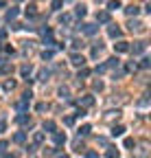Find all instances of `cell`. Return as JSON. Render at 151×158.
<instances>
[{"label":"cell","instance_id":"cell-21","mask_svg":"<svg viewBox=\"0 0 151 158\" xmlns=\"http://www.w3.org/2000/svg\"><path fill=\"white\" fill-rule=\"evenodd\" d=\"M42 57H44V59H51V57H53V51H44Z\"/></svg>","mask_w":151,"mask_h":158},{"label":"cell","instance_id":"cell-5","mask_svg":"<svg viewBox=\"0 0 151 158\" xmlns=\"http://www.w3.org/2000/svg\"><path fill=\"white\" fill-rule=\"evenodd\" d=\"M81 26H83V33H88V35L97 33V26H94V24H81Z\"/></svg>","mask_w":151,"mask_h":158},{"label":"cell","instance_id":"cell-3","mask_svg":"<svg viewBox=\"0 0 151 158\" xmlns=\"http://www.w3.org/2000/svg\"><path fill=\"white\" fill-rule=\"evenodd\" d=\"M70 62H72V66H83V64H86V59H83L81 55H72Z\"/></svg>","mask_w":151,"mask_h":158},{"label":"cell","instance_id":"cell-1","mask_svg":"<svg viewBox=\"0 0 151 158\" xmlns=\"http://www.w3.org/2000/svg\"><path fill=\"white\" fill-rule=\"evenodd\" d=\"M114 51L116 53H127L129 51V44L127 42H118V44H114Z\"/></svg>","mask_w":151,"mask_h":158},{"label":"cell","instance_id":"cell-22","mask_svg":"<svg viewBox=\"0 0 151 158\" xmlns=\"http://www.w3.org/2000/svg\"><path fill=\"white\" fill-rule=\"evenodd\" d=\"M107 66H118V57H112V59L107 62Z\"/></svg>","mask_w":151,"mask_h":158},{"label":"cell","instance_id":"cell-28","mask_svg":"<svg viewBox=\"0 0 151 158\" xmlns=\"http://www.w3.org/2000/svg\"><path fill=\"white\" fill-rule=\"evenodd\" d=\"M7 150V141H0V154H2Z\"/></svg>","mask_w":151,"mask_h":158},{"label":"cell","instance_id":"cell-32","mask_svg":"<svg viewBox=\"0 0 151 158\" xmlns=\"http://www.w3.org/2000/svg\"><path fill=\"white\" fill-rule=\"evenodd\" d=\"M5 158H13V156H5Z\"/></svg>","mask_w":151,"mask_h":158},{"label":"cell","instance_id":"cell-26","mask_svg":"<svg viewBox=\"0 0 151 158\" xmlns=\"http://www.w3.org/2000/svg\"><path fill=\"white\" fill-rule=\"evenodd\" d=\"M29 72H31V66H22V75H24V77L29 75Z\"/></svg>","mask_w":151,"mask_h":158},{"label":"cell","instance_id":"cell-7","mask_svg":"<svg viewBox=\"0 0 151 158\" xmlns=\"http://www.w3.org/2000/svg\"><path fill=\"white\" fill-rule=\"evenodd\" d=\"M123 132H125L123 125H114V127H112V136H123Z\"/></svg>","mask_w":151,"mask_h":158},{"label":"cell","instance_id":"cell-8","mask_svg":"<svg viewBox=\"0 0 151 158\" xmlns=\"http://www.w3.org/2000/svg\"><path fill=\"white\" fill-rule=\"evenodd\" d=\"M97 20H99V22H107V20H110V13H107V11L97 13Z\"/></svg>","mask_w":151,"mask_h":158},{"label":"cell","instance_id":"cell-30","mask_svg":"<svg viewBox=\"0 0 151 158\" xmlns=\"http://www.w3.org/2000/svg\"><path fill=\"white\" fill-rule=\"evenodd\" d=\"M2 129H5V121H0V132H2Z\"/></svg>","mask_w":151,"mask_h":158},{"label":"cell","instance_id":"cell-12","mask_svg":"<svg viewBox=\"0 0 151 158\" xmlns=\"http://www.w3.org/2000/svg\"><path fill=\"white\" fill-rule=\"evenodd\" d=\"M7 70H11V64H7L5 59H0V72H7Z\"/></svg>","mask_w":151,"mask_h":158},{"label":"cell","instance_id":"cell-27","mask_svg":"<svg viewBox=\"0 0 151 158\" xmlns=\"http://www.w3.org/2000/svg\"><path fill=\"white\" fill-rule=\"evenodd\" d=\"M86 158H99V154H97V152H88Z\"/></svg>","mask_w":151,"mask_h":158},{"label":"cell","instance_id":"cell-23","mask_svg":"<svg viewBox=\"0 0 151 158\" xmlns=\"http://www.w3.org/2000/svg\"><path fill=\"white\" fill-rule=\"evenodd\" d=\"M88 75H90V70H88V68H83V70H79V79H81V77H88Z\"/></svg>","mask_w":151,"mask_h":158},{"label":"cell","instance_id":"cell-31","mask_svg":"<svg viewBox=\"0 0 151 158\" xmlns=\"http://www.w3.org/2000/svg\"><path fill=\"white\" fill-rule=\"evenodd\" d=\"M57 158H68V156H66V154H59V156H57Z\"/></svg>","mask_w":151,"mask_h":158},{"label":"cell","instance_id":"cell-17","mask_svg":"<svg viewBox=\"0 0 151 158\" xmlns=\"http://www.w3.org/2000/svg\"><path fill=\"white\" fill-rule=\"evenodd\" d=\"M44 129H48V132H53V129H55V123H53V121H46V123H44Z\"/></svg>","mask_w":151,"mask_h":158},{"label":"cell","instance_id":"cell-20","mask_svg":"<svg viewBox=\"0 0 151 158\" xmlns=\"http://www.w3.org/2000/svg\"><path fill=\"white\" fill-rule=\"evenodd\" d=\"M74 13H77V15H86V7H83V5L77 7V11H74Z\"/></svg>","mask_w":151,"mask_h":158},{"label":"cell","instance_id":"cell-15","mask_svg":"<svg viewBox=\"0 0 151 158\" xmlns=\"http://www.w3.org/2000/svg\"><path fill=\"white\" fill-rule=\"evenodd\" d=\"M15 15H18V9H9L7 11V20H13Z\"/></svg>","mask_w":151,"mask_h":158},{"label":"cell","instance_id":"cell-14","mask_svg":"<svg viewBox=\"0 0 151 158\" xmlns=\"http://www.w3.org/2000/svg\"><path fill=\"white\" fill-rule=\"evenodd\" d=\"M107 158H118V150H114V147H107Z\"/></svg>","mask_w":151,"mask_h":158},{"label":"cell","instance_id":"cell-4","mask_svg":"<svg viewBox=\"0 0 151 158\" xmlns=\"http://www.w3.org/2000/svg\"><path fill=\"white\" fill-rule=\"evenodd\" d=\"M44 138H46L44 132H35V134H33V143H35V145H42V143H44Z\"/></svg>","mask_w":151,"mask_h":158},{"label":"cell","instance_id":"cell-25","mask_svg":"<svg viewBox=\"0 0 151 158\" xmlns=\"http://www.w3.org/2000/svg\"><path fill=\"white\" fill-rule=\"evenodd\" d=\"M81 46H83V44H81L79 40H72V49H81Z\"/></svg>","mask_w":151,"mask_h":158},{"label":"cell","instance_id":"cell-13","mask_svg":"<svg viewBox=\"0 0 151 158\" xmlns=\"http://www.w3.org/2000/svg\"><path fill=\"white\" fill-rule=\"evenodd\" d=\"M24 138H26V134H24V132H18V134L13 136V141H15V143H24Z\"/></svg>","mask_w":151,"mask_h":158},{"label":"cell","instance_id":"cell-29","mask_svg":"<svg viewBox=\"0 0 151 158\" xmlns=\"http://www.w3.org/2000/svg\"><path fill=\"white\" fill-rule=\"evenodd\" d=\"M53 9H61V0H55V2H53Z\"/></svg>","mask_w":151,"mask_h":158},{"label":"cell","instance_id":"cell-6","mask_svg":"<svg viewBox=\"0 0 151 158\" xmlns=\"http://www.w3.org/2000/svg\"><path fill=\"white\" fill-rule=\"evenodd\" d=\"M107 9H110V11H116V9H120V0H110V2H107Z\"/></svg>","mask_w":151,"mask_h":158},{"label":"cell","instance_id":"cell-24","mask_svg":"<svg viewBox=\"0 0 151 158\" xmlns=\"http://www.w3.org/2000/svg\"><path fill=\"white\" fill-rule=\"evenodd\" d=\"M26 15H31V18H35V7H29V9H26Z\"/></svg>","mask_w":151,"mask_h":158},{"label":"cell","instance_id":"cell-16","mask_svg":"<svg viewBox=\"0 0 151 158\" xmlns=\"http://www.w3.org/2000/svg\"><path fill=\"white\" fill-rule=\"evenodd\" d=\"M90 132V125H83V127H79V136H86Z\"/></svg>","mask_w":151,"mask_h":158},{"label":"cell","instance_id":"cell-11","mask_svg":"<svg viewBox=\"0 0 151 158\" xmlns=\"http://www.w3.org/2000/svg\"><path fill=\"white\" fill-rule=\"evenodd\" d=\"M53 138H55V143H57V145H61V143L66 141V136H64V134H59V132H55V134H53Z\"/></svg>","mask_w":151,"mask_h":158},{"label":"cell","instance_id":"cell-19","mask_svg":"<svg viewBox=\"0 0 151 158\" xmlns=\"http://www.w3.org/2000/svg\"><path fill=\"white\" fill-rule=\"evenodd\" d=\"M15 121H18V123H26L29 116H26V114H20V116H15Z\"/></svg>","mask_w":151,"mask_h":158},{"label":"cell","instance_id":"cell-18","mask_svg":"<svg viewBox=\"0 0 151 158\" xmlns=\"http://www.w3.org/2000/svg\"><path fill=\"white\" fill-rule=\"evenodd\" d=\"M127 13L129 15H138V7H127Z\"/></svg>","mask_w":151,"mask_h":158},{"label":"cell","instance_id":"cell-9","mask_svg":"<svg viewBox=\"0 0 151 158\" xmlns=\"http://www.w3.org/2000/svg\"><path fill=\"white\" fill-rule=\"evenodd\" d=\"M92 103H94V97H90V95H88V97H83V101H81V106H83V108H90Z\"/></svg>","mask_w":151,"mask_h":158},{"label":"cell","instance_id":"cell-2","mask_svg":"<svg viewBox=\"0 0 151 158\" xmlns=\"http://www.w3.org/2000/svg\"><path fill=\"white\" fill-rule=\"evenodd\" d=\"M145 49H147L145 42H136V46H134L131 51H134V55H140V53H145Z\"/></svg>","mask_w":151,"mask_h":158},{"label":"cell","instance_id":"cell-10","mask_svg":"<svg viewBox=\"0 0 151 158\" xmlns=\"http://www.w3.org/2000/svg\"><path fill=\"white\" fill-rule=\"evenodd\" d=\"M110 38H120V29L118 26H110Z\"/></svg>","mask_w":151,"mask_h":158}]
</instances>
